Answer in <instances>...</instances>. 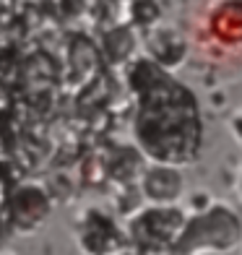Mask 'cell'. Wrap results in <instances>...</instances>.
<instances>
[{"label":"cell","instance_id":"6da1fadb","mask_svg":"<svg viewBox=\"0 0 242 255\" xmlns=\"http://www.w3.org/2000/svg\"><path fill=\"white\" fill-rule=\"evenodd\" d=\"M135 133L151 159L161 164H185L198 154L201 120L195 99L185 86L167 78L159 68L156 81H151L146 94H141Z\"/></svg>","mask_w":242,"mask_h":255},{"label":"cell","instance_id":"3957f363","mask_svg":"<svg viewBox=\"0 0 242 255\" xmlns=\"http://www.w3.org/2000/svg\"><path fill=\"white\" fill-rule=\"evenodd\" d=\"M235 133H237V138L242 141V112H240L237 118H235Z\"/></svg>","mask_w":242,"mask_h":255},{"label":"cell","instance_id":"7a4b0ae2","mask_svg":"<svg viewBox=\"0 0 242 255\" xmlns=\"http://www.w3.org/2000/svg\"><path fill=\"white\" fill-rule=\"evenodd\" d=\"M206 26H209L219 47L240 50L242 47V0H222L219 5H214Z\"/></svg>","mask_w":242,"mask_h":255}]
</instances>
